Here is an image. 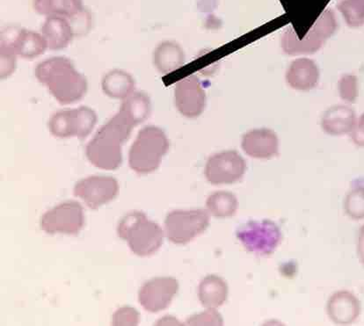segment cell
I'll list each match as a JSON object with an SVG mask.
<instances>
[{"label":"cell","instance_id":"1","mask_svg":"<svg viewBox=\"0 0 364 326\" xmlns=\"http://www.w3.org/2000/svg\"><path fill=\"white\" fill-rule=\"evenodd\" d=\"M136 124L121 109L99 129L85 148L89 162L96 168L114 171L122 162V144L128 140Z\"/></svg>","mask_w":364,"mask_h":326},{"label":"cell","instance_id":"2","mask_svg":"<svg viewBox=\"0 0 364 326\" xmlns=\"http://www.w3.org/2000/svg\"><path fill=\"white\" fill-rule=\"evenodd\" d=\"M35 75L37 80L48 88L55 101L62 105L79 102L87 94V77L77 72L69 58H48L37 65Z\"/></svg>","mask_w":364,"mask_h":326},{"label":"cell","instance_id":"3","mask_svg":"<svg viewBox=\"0 0 364 326\" xmlns=\"http://www.w3.org/2000/svg\"><path fill=\"white\" fill-rule=\"evenodd\" d=\"M117 233L120 239L127 241L132 253L140 257L155 254L164 241L161 226L148 219L141 211H133L122 217Z\"/></svg>","mask_w":364,"mask_h":326},{"label":"cell","instance_id":"4","mask_svg":"<svg viewBox=\"0 0 364 326\" xmlns=\"http://www.w3.org/2000/svg\"><path fill=\"white\" fill-rule=\"evenodd\" d=\"M169 146V140L162 129L146 126L139 132L129 149V165L139 174L154 172L161 165Z\"/></svg>","mask_w":364,"mask_h":326},{"label":"cell","instance_id":"5","mask_svg":"<svg viewBox=\"0 0 364 326\" xmlns=\"http://www.w3.org/2000/svg\"><path fill=\"white\" fill-rule=\"evenodd\" d=\"M336 18L333 11L326 10L304 38L300 40L292 28L287 29L282 38V50L289 55L315 53L336 33Z\"/></svg>","mask_w":364,"mask_h":326},{"label":"cell","instance_id":"6","mask_svg":"<svg viewBox=\"0 0 364 326\" xmlns=\"http://www.w3.org/2000/svg\"><path fill=\"white\" fill-rule=\"evenodd\" d=\"M210 222V213L205 210H174L166 217V235L170 242L186 244L203 234Z\"/></svg>","mask_w":364,"mask_h":326},{"label":"cell","instance_id":"7","mask_svg":"<svg viewBox=\"0 0 364 326\" xmlns=\"http://www.w3.org/2000/svg\"><path fill=\"white\" fill-rule=\"evenodd\" d=\"M237 239L248 253L266 256L272 254L279 246L282 233L273 221H250L237 229Z\"/></svg>","mask_w":364,"mask_h":326},{"label":"cell","instance_id":"8","mask_svg":"<svg viewBox=\"0 0 364 326\" xmlns=\"http://www.w3.org/2000/svg\"><path fill=\"white\" fill-rule=\"evenodd\" d=\"M247 171V162L237 151L215 153L208 159L204 168L208 183L214 186L232 185L240 181Z\"/></svg>","mask_w":364,"mask_h":326},{"label":"cell","instance_id":"9","mask_svg":"<svg viewBox=\"0 0 364 326\" xmlns=\"http://www.w3.org/2000/svg\"><path fill=\"white\" fill-rule=\"evenodd\" d=\"M84 223L82 206L77 202L69 201L44 213L41 217L40 226L48 234L74 235L82 229Z\"/></svg>","mask_w":364,"mask_h":326},{"label":"cell","instance_id":"10","mask_svg":"<svg viewBox=\"0 0 364 326\" xmlns=\"http://www.w3.org/2000/svg\"><path fill=\"white\" fill-rule=\"evenodd\" d=\"M118 192V181L110 176L87 177L80 180L74 188V195L94 210L112 201Z\"/></svg>","mask_w":364,"mask_h":326},{"label":"cell","instance_id":"11","mask_svg":"<svg viewBox=\"0 0 364 326\" xmlns=\"http://www.w3.org/2000/svg\"><path fill=\"white\" fill-rule=\"evenodd\" d=\"M174 102L181 116L194 119L203 113L206 106V92L196 75L184 77L176 85Z\"/></svg>","mask_w":364,"mask_h":326},{"label":"cell","instance_id":"12","mask_svg":"<svg viewBox=\"0 0 364 326\" xmlns=\"http://www.w3.org/2000/svg\"><path fill=\"white\" fill-rule=\"evenodd\" d=\"M178 290L179 283L173 277H156L148 281L140 288V305L149 313H159L170 305Z\"/></svg>","mask_w":364,"mask_h":326},{"label":"cell","instance_id":"13","mask_svg":"<svg viewBox=\"0 0 364 326\" xmlns=\"http://www.w3.org/2000/svg\"><path fill=\"white\" fill-rule=\"evenodd\" d=\"M241 147L252 158L269 159L279 153V139L272 129H252L243 136Z\"/></svg>","mask_w":364,"mask_h":326},{"label":"cell","instance_id":"14","mask_svg":"<svg viewBox=\"0 0 364 326\" xmlns=\"http://www.w3.org/2000/svg\"><path fill=\"white\" fill-rule=\"evenodd\" d=\"M6 31V37L1 40L12 44L18 57L24 59H33L40 57L48 50L46 39L42 34L27 28L18 29L16 31Z\"/></svg>","mask_w":364,"mask_h":326},{"label":"cell","instance_id":"15","mask_svg":"<svg viewBox=\"0 0 364 326\" xmlns=\"http://www.w3.org/2000/svg\"><path fill=\"white\" fill-rule=\"evenodd\" d=\"M330 320L337 325H349L359 316L360 303L352 293L341 290L330 296L326 303Z\"/></svg>","mask_w":364,"mask_h":326},{"label":"cell","instance_id":"16","mask_svg":"<svg viewBox=\"0 0 364 326\" xmlns=\"http://www.w3.org/2000/svg\"><path fill=\"white\" fill-rule=\"evenodd\" d=\"M318 80V67L309 58L296 59L286 73L289 86L301 92H308L317 87Z\"/></svg>","mask_w":364,"mask_h":326},{"label":"cell","instance_id":"17","mask_svg":"<svg viewBox=\"0 0 364 326\" xmlns=\"http://www.w3.org/2000/svg\"><path fill=\"white\" fill-rule=\"evenodd\" d=\"M41 34L46 40L48 50H50L65 49L75 37L68 18L61 16L46 17Z\"/></svg>","mask_w":364,"mask_h":326},{"label":"cell","instance_id":"18","mask_svg":"<svg viewBox=\"0 0 364 326\" xmlns=\"http://www.w3.org/2000/svg\"><path fill=\"white\" fill-rule=\"evenodd\" d=\"M229 295L228 283L217 275L203 278L198 287V298L206 309H218L226 302Z\"/></svg>","mask_w":364,"mask_h":326},{"label":"cell","instance_id":"19","mask_svg":"<svg viewBox=\"0 0 364 326\" xmlns=\"http://www.w3.org/2000/svg\"><path fill=\"white\" fill-rule=\"evenodd\" d=\"M185 53L179 43L173 40H164L159 44L154 52V64L163 75L176 72L183 66Z\"/></svg>","mask_w":364,"mask_h":326},{"label":"cell","instance_id":"20","mask_svg":"<svg viewBox=\"0 0 364 326\" xmlns=\"http://www.w3.org/2000/svg\"><path fill=\"white\" fill-rule=\"evenodd\" d=\"M135 85L132 74L125 70L114 69L103 77L102 89L107 97L124 101L135 92Z\"/></svg>","mask_w":364,"mask_h":326},{"label":"cell","instance_id":"21","mask_svg":"<svg viewBox=\"0 0 364 326\" xmlns=\"http://www.w3.org/2000/svg\"><path fill=\"white\" fill-rule=\"evenodd\" d=\"M354 116L348 107L333 106L326 111L322 117L321 126L326 134L341 136L351 131Z\"/></svg>","mask_w":364,"mask_h":326},{"label":"cell","instance_id":"22","mask_svg":"<svg viewBox=\"0 0 364 326\" xmlns=\"http://www.w3.org/2000/svg\"><path fill=\"white\" fill-rule=\"evenodd\" d=\"M35 12L43 16L69 18L83 9V0H33Z\"/></svg>","mask_w":364,"mask_h":326},{"label":"cell","instance_id":"23","mask_svg":"<svg viewBox=\"0 0 364 326\" xmlns=\"http://www.w3.org/2000/svg\"><path fill=\"white\" fill-rule=\"evenodd\" d=\"M208 212L217 218L232 217L237 213L239 202L236 195L229 191H217L206 201Z\"/></svg>","mask_w":364,"mask_h":326},{"label":"cell","instance_id":"24","mask_svg":"<svg viewBox=\"0 0 364 326\" xmlns=\"http://www.w3.org/2000/svg\"><path fill=\"white\" fill-rule=\"evenodd\" d=\"M128 114L136 126L142 124L149 117L151 103L149 96L144 92H134L127 99H124L120 107Z\"/></svg>","mask_w":364,"mask_h":326},{"label":"cell","instance_id":"25","mask_svg":"<svg viewBox=\"0 0 364 326\" xmlns=\"http://www.w3.org/2000/svg\"><path fill=\"white\" fill-rule=\"evenodd\" d=\"M73 136L80 139L87 138L97 124L98 117L95 111L87 106H80L72 109Z\"/></svg>","mask_w":364,"mask_h":326},{"label":"cell","instance_id":"26","mask_svg":"<svg viewBox=\"0 0 364 326\" xmlns=\"http://www.w3.org/2000/svg\"><path fill=\"white\" fill-rule=\"evenodd\" d=\"M48 127L51 134L55 138H73L72 109H64L55 112L50 117Z\"/></svg>","mask_w":364,"mask_h":326},{"label":"cell","instance_id":"27","mask_svg":"<svg viewBox=\"0 0 364 326\" xmlns=\"http://www.w3.org/2000/svg\"><path fill=\"white\" fill-rule=\"evenodd\" d=\"M17 58L18 55L12 44L1 40V46H0V77L1 80L9 79L16 72Z\"/></svg>","mask_w":364,"mask_h":326},{"label":"cell","instance_id":"28","mask_svg":"<svg viewBox=\"0 0 364 326\" xmlns=\"http://www.w3.org/2000/svg\"><path fill=\"white\" fill-rule=\"evenodd\" d=\"M344 210L352 219L364 218V188H355L348 192L345 199Z\"/></svg>","mask_w":364,"mask_h":326},{"label":"cell","instance_id":"29","mask_svg":"<svg viewBox=\"0 0 364 326\" xmlns=\"http://www.w3.org/2000/svg\"><path fill=\"white\" fill-rule=\"evenodd\" d=\"M75 37L83 36L91 31L92 18L90 11L84 6L79 13L68 18Z\"/></svg>","mask_w":364,"mask_h":326},{"label":"cell","instance_id":"30","mask_svg":"<svg viewBox=\"0 0 364 326\" xmlns=\"http://www.w3.org/2000/svg\"><path fill=\"white\" fill-rule=\"evenodd\" d=\"M186 324L188 325H223L224 320L217 309H207L202 313L189 317Z\"/></svg>","mask_w":364,"mask_h":326},{"label":"cell","instance_id":"31","mask_svg":"<svg viewBox=\"0 0 364 326\" xmlns=\"http://www.w3.org/2000/svg\"><path fill=\"white\" fill-rule=\"evenodd\" d=\"M140 322V314L132 307H122L114 313L112 325L114 326H135Z\"/></svg>","mask_w":364,"mask_h":326},{"label":"cell","instance_id":"32","mask_svg":"<svg viewBox=\"0 0 364 326\" xmlns=\"http://www.w3.org/2000/svg\"><path fill=\"white\" fill-rule=\"evenodd\" d=\"M155 325H183L176 317L166 316L156 322Z\"/></svg>","mask_w":364,"mask_h":326},{"label":"cell","instance_id":"33","mask_svg":"<svg viewBox=\"0 0 364 326\" xmlns=\"http://www.w3.org/2000/svg\"><path fill=\"white\" fill-rule=\"evenodd\" d=\"M358 254L360 259L364 264V227L359 232L358 239Z\"/></svg>","mask_w":364,"mask_h":326}]
</instances>
